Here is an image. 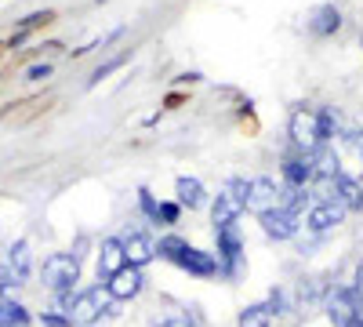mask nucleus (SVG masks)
Segmentation results:
<instances>
[{"label": "nucleus", "instance_id": "nucleus-27", "mask_svg": "<svg viewBox=\"0 0 363 327\" xmlns=\"http://www.w3.org/2000/svg\"><path fill=\"white\" fill-rule=\"evenodd\" d=\"M51 73H55L51 62H44V66H29V70H26V80H48Z\"/></svg>", "mask_w": 363, "mask_h": 327}, {"label": "nucleus", "instance_id": "nucleus-15", "mask_svg": "<svg viewBox=\"0 0 363 327\" xmlns=\"http://www.w3.org/2000/svg\"><path fill=\"white\" fill-rule=\"evenodd\" d=\"M338 29H342V11H338L335 4H320V8L309 15V33H313L316 40L335 37Z\"/></svg>", "mask_w": 363, "mask_h": 327}, {"label": "nucleus", "instance_id": "nucleus-6", "mask_svg": "<svg viewBox=\"0 0 363 327\" xmlns=\"http://www.w3.org/2000/svg\"><path fill=\"white\" fill-rule=\"evenodd\" d=\"M287 135H291V145L301 153H320L323 150V135H320V113L316 109H306V106H298L291 113V124H287Z\"/></svg>", "mask_w": 363, "mask_h": 327}, {"label": "nucleus", "instance_id": "nucleus-21", "mask_svg": "<svg viewBox=\"0 0 363 327\" xmlns=\"http://www.w3.org/2000/svg\"><path fill=\"white\" fill-rule=\"evenodd\" d=\"M178 218H182V204L178 200H160L157 226H178Z\"/></svg>", "mask_w": 363, "mask_h": 327}, {"label": "nucleus", "instance_id": "nucleus-19", "mask_svg": "<svg viewBox=\"0 0 363 327\" xmlns=\"http://www.w3.org/2000/svg\"><path fill=\"white\" fill-rule=\"evenodd\" d=\"M272 316H277V313L269 309V302H255V306L240 309L236 323H240V327H272Z\"/></svg>", "mask_w": 363, "mask_h": 327}, {"label": "nucleus", "instance_id": "nucleus-2", "mask_svg": "<svg viewBox=\"0 0 363 327\" xmlns=\"http://www.w3.org/2000/svg\"><path fill=\"white\" fill-rule=\"evenodd\" d=\"M109 291L102 287H91V291H69V294H58V313L66 316L69 327H91L102 313H109Z\"/></svg>", "mask_w": 363, "mask_h": 327}, {"label": "nucleus", "instance_id": "nucleus-14", "mask_svg": "<svg viewBox=\"0 0 363 327\" xmlns=\"http://www.w3.org/2000/svg\"><path fill=\"white\" fill-rule=\"evenodd\" d=\"M120 240H124V251H128V265H149L157 258V244L149 240V236L142 233V229H131V233H124L120 236Z\"/></svg>", "mask_w": 363, "mask_h": 327}, {"label": "nucleus", "instance_id": "nucleus-18", "mask_svg": "<svg viewBox=\"0 0 363 327\" xmlns=\"http://www.w3.org/2000/svg\"><path fill=\"white\" fill-rule=\"evenodd\" d=\"M8 262H11L15 280L22 284V280L29 277V270H33V255H29V244H26V240H15V244L8 248Z\"/></svg>", "mask_w": 363, "mask_h": 327}, {"label": "nucleus", "instance_id": "nucleus-9", "mask_svg": "<svg viewBox=\"0 0 363 327\" xmlns=\"http://www.w3.org/2000/svg\"><path fill=\"white\" fill-rule=\"evenodd\" d=\"M342 218H345V207L338 200H316L306 211V229L320 236V233H330L335 226H342Z\"/></svg>", "mask_w": 363, "mask_h": 327}, {"label": "nucleus", "instance_id": "nucleus-30", "mask_svg": "<svg viewBox=\"0 0 363 327\" xmlns=\"http://www.w3.org/2000/svg\"><path fill=\"white\" fill-rule=\"evenodd\" d=\"M352 287H356V291H359V294H363V262H359V265H356V284H352Z\"/></svg>", "mask_w": 363, "mask_h": 327}, {"label": "nucleus", "instance_id": "nucleus-17", "mask_svg": "<svg viewBox=\"0 0 363 327\" xmlns=\"http://www.w3.org/2000/svg\"><path fill=\"white\" fill-rule=\"evenodd\" d=\"M174 193H178V204L189 207V211H200V207L207 204L203 182H200V178H189V174H182L178 182H174Z\"/></svg>", "mask_w": 363, "mask_h": 327}, {"label": "nucleus", "instance_id": "nucleus-7", "mask_svg": "<svg viewBox=\"0 0 363 327\" xmlns=\"http://www.w3.org/2000/svg\"><path fill=\"white\" fill-rule=\"evenodd\" d=\"M215 240H218V273L236 280L240 273H244V236H240V226L236 222L218 226Z\"/></svg>", "mask_w": 363, "mask_h": 327}, {"label": "nucleus", "instance_id": "nucleus-26", "mask_svg": "<svg viewBox=\"0 0 363 327\" xmlns=\"http://www.w3.org/2000/svg\"><path fill=\"white\" fill-rule=\"evenodd\" d=\"M269 309H272V313H287V294H284L280 287L269 291Z\"/></svg>", "mask_w": 363, "mask_h": 327}, {"label": "nucleus", "instance_id": "nucleus-25", "mask_svg": "<svg viewBox=\"0 0 363 327\" xmlns=\"http://www.w3.org/2000/svg\"><path fill=\"white\" fill-rule=\"evenodd\" d=\"M51 18H55L51 11H37V15H29V18L22 22V29H18V40H22V37H26V33H29V29H33V26H44V22H51Z\"/></svg>", "mask_w": 363, "mask_h": 327}, {"label": "nucleus", "instance_id": "nucleus-4", "mask_svg": "<svg viewBox=\"0 0 363 327\" xmlns=\"http://www.w3.org/2000/svg\"><path fill=\"white\" fill-rule=\"evenodd\" d=\"M247 211V178H229L211 204V226H229Z\"/></svg>", "mask_w": 363, "mask_h": 327}, {"label": "nucleus", "instance_id": "nucleus-12", "mask_svg": "<svg viewBox=\"0 0 363 327\" xmlns=\"http://www.w3.org/2000/svg\"><path fill=\"white\" fill-rule=\"evenodd\" d=\"M280 186L272 182V178H251L247 182V211H255V215H262V211H269V207H277L280 204Z\"/></svg>", "mask_w": 363, "mask_h": 327}, {"label": "nucleus", "instance_id": "nucleus-3", "mask_svg": "<svg viewBox=\"0 0 363 327\" xmlns=\"http://www.w3.org/2000/svg\"><path fill=\"white\" fill-rule=\"evenodd\" d=\"M330 327H363V294L356 287H335L323 299Z\"/></svg>", "mask_w": 363, "mask_h": 327}, {"label": "nucleus", "instance_id": "nucleus-24", "mask_svg": "<svg viewBox=\"0 0 363 327\" xmlns=\"http://www.w3.org/2000/svg\"><path fill=\"white\" fill-rule=\"evenodd\" d=\"M124 62H128V55H116V58H109L106 66H99V70H95V77H91V84H99L102 77H109L113 70H120V66H124Z\"/></svg>", "mask_w": 363, "mask_h": 327}, {"label": "nucleus", "instance_id": "nucleus-29", "mask_svg": "<svg viewBox=\"0 0 363 327\" xmlns=\"http://www.w3.org/2000/svg\"><path fill=\"white\" fill-rule=\"evenodd\" d=\"M157 327H193V323H189L186 316H167V320H160Z\"/></svg>", "mask_w": 363, "mask_h": 327}, {"label": "nucleus", "instance_id": "nucleus-5", "mask_svg": "<svg viewBox=\"0 0 363 327\" xmlns=\"http://www.w3.org/2000/svg\"><path fill=\"white\" fill-rule=\"evenodd\" d=\"M40 277H44V287L55 291V294H69L80 280V258L77 255H66V251H55L44 258L40 265Z\"/></svg>", "mask_w": 363, "mask_h": 327}, {"label": "nucleus", "instance_id": "nucleus-20", "mask_svg": "<svg viewBox=\"0 0 363 327\" xmlns=\"http://www.w3.org/2000/svg\"><path fill=\"white\" fill-rule=\"evenodd\" d=\"M29 320V309L22 302H11V299H0V327H26Z\"/></svg>", "mask_w": 363, "mask_h": 327}, {"label": "nucleus", "instance_id": "nucleus-16", "mask_svg": "<svg viewBox=\"0 0 363 327\" xmlns=\"http://www.w3.org/2000/svg\"><path fill=\"white\" fill-rule=\"evenodd\" d=\"M335 200L345 207V211H359L363 215V186L356 178H349L345 171L335 174Z\"/></svg>", "mask_w": 363, "mask_h": 327}, {"label": "nucleus", "instance_id": "nucleus-23", "mask_svg": "<svg viewBox=\"0 0 363 327\" xmlns=\"http://www.w3.org/2000/svg\"><path fill=\"white\" fill-rule=\"evenodd\" d=\"M18 280H15V273H11V262H8V251L0 248V291H8V287H15Z\"/></svg>", "mask_w": 363, "mask_h": 327}, {"label": "nucleus", "instance_id": "nucleus-22", "mask_svg": "<svg viewBox=\"0 0 363 327\" xmlns=\"http://www.w3.org/2000/svg\"><path fill=\"white\" fill-rule=\"evenodd\" d=\"M138 207H142V215H145L149 222L157 226V215H160V204L153 200V193H149V189H138Z\"/></svg>", "mask_w": 363, "mask_h": 327}, {"label": "nucleus", "instance_id": "nucleus-11", "mask_svg": "<svg viewBox=\"0 0 363 327\" xmlns=\"http://www.w3.org/2000/svg\"><path fill=\"white\" fill-rule=\"evenodd\" d=\"M128 265V251H124V240L120 236H106L102 248H99V280H113L120 270Z\"/></svg>", "mask_w": 363, "mask_h": 327}, {"label": "nucleus", "instance_id": "nucleus-31", "mask_svg": "<svg viewBox=\"0 0 363 327\" xmlns=\"http://www.w3.org/2000/svg\"><path fill=\"white\" fill-rule=\"evenodd\" d=\"M359 160H363V145H359Z\"/></svg>", "mask_w": 363, "mask_h": 327}, {"label": "nucleus", "instance_id": "nucleus-10", "mask_svg": "<svg viewBox=\"0 0 363 327\" xmlns=\"http://www.w3.org/2000/svg\"><path fill=\"white\" fill-rule=\"evenodd\" d=\"M284 182L287 186H309L316 178V157L313 153H301V150H291L284 157Z\"/></svg>", "mask_w": 363, "mask_h": 327}, {"label": "nucleus", "instance_id": "nucleus-1", "mask_svg": "<svg viewBox=\"0 0 363 327\" xmlns=\"http://www.w3.org/2000/svg\"><path fill=\"white\" fill-rule=\"evenodd\" d=\"M157 255L167 258L171 265H178V270H186L189 277H200V280H211L218 273V258L211 251L193 248L189 240H182V236H164V240L157 244Z\"/></svg>", "mask_w": 363, "mask_h": 327}, {"label": "nucleus", "instance_id": "nucleus-8", "mask_svg": "<svg viewBox=\"0 0 363 327\" xmlns=\"http://www.w3.org/2000/svg\"><path fill=\"white\" fill-rule=\"evenodd\" d=\"M258 226H262V233L269 236V240H291V236H298V229H301V218L277 204V207H269V211L258 215Z\"/></svg>", "mask_w": 363, "mask_h": 327}, {"label": "nucleus", "instance_id": "nucleus-28", "mask_svg": "<svg viewBox=\"0 0 363 327\" xmlns=\"http://www.w3.org/2000/svg\"><path fill=\"white\" fill-rule=\"evenodd\" d=\"M44 327H69L62 313H44Z\"/></svg>", "mask_w": 363, "mask_h": 327}, {"label": "nucleus", "instance_id": "nucleus-13", "mask_svg": "<svg viewBox=\"0 0 363 327\" xmlns=\"http://www.w3.org/2000/svg\"><path fill=\"white\" fill-rule=\"evenodd\" d=\"M142 284H145V277H142L138 265H124V270L106 284V291H109L113 302H128V299H135V294L142 291Z\"/></svg>", "mask_w": 363, "mask_h": 327}]
</instances>
